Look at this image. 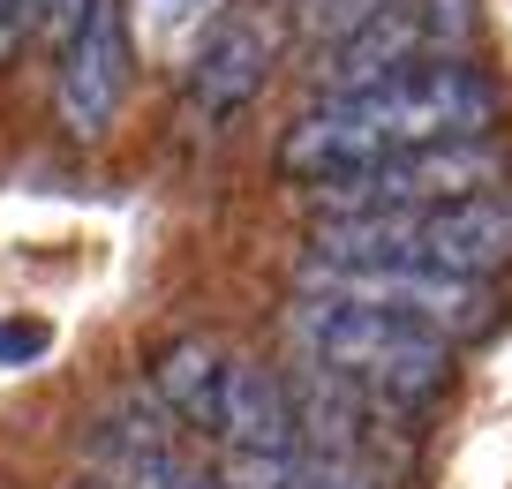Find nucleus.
Segmentation results:
<instances>
[{
	"instance_id": "6e6552de",
	"label": "nucleus",
	"mask_w": 512,
	"mask_h": 489,
	"mask_svg": "<svg viewBox=\"0 0 512 489\" xmlns=\"http://www.w3.org/2000/svg\"><path fill=\"white\" fill-rule=\"evenodd\" d=\"M422 61H445V53H437V38L415 23V8L392 0V8H377L362 31L332 38V46L317 53V83H324V98H347V91L384 83V76H407V68H422Z\"/></svg>"
},
{
	"instance_id": "f03ea898",
	"label": "nucleus",
	"mask_w": 512,
	"mask_h": 489,
	"mask_svg": "<svg viewBox=\"0 0 512 489\" xmlns=\"http://www.w3.org/2000/svg\"><path fill=\"white\" fill-rule=\"evenodd\" d=\"M287 339L302 347V362L332 369V377L362 384V392L392 399V407H422V399H437L452 384V339L422 332V324H407V316L362 309V301L294 294Z\"/></svg>"
},
{
	"instance_id": "20e7f679",
	"label": "nucleus",
	"mask_w": 512,
	"mask_h": 489,
	"mask_svg": "<svg viewBox=\"0 0 512 489\" xmlns=\"http://www.w3.org/2000/svg\"><path fill=\"white\" fill-rule=\"evenodd\" d=\"M302 294H332V301H362V309L407 316L437 339H475L490 332V294L482 279H460V271H430V264H369V256H324L309 249L302 271H294Z\"/></svg>"
},
{
	"instance_id": "f257e3e1",
	"label": "nucleus",
	"mask_w": 512,
	"mask_h": 489,
	"mask_svg": "<svg viewBox=\"0 0 512 489\" xmlns=\"http://www.w3.org/2000/svg\"><path fill=\"white\" fill-rule=\"evenodd\" d=\"M497 121V83L482 68L460 61H422L407 76H384L369 91L324 98L309 121H294V136L279 143V166L309 189L324 181L369 174L400 151H422V143H460V136H490Z\"/></svg>"
},
{
	"instance_id": "9d476101",
	"label": "nucleus",
	"mask_w": 512,
	"mask_h": 489,
	"mask_svg": "<svg viewBox=\"0 0 512 489\" xmlns=\"http://www.w3.org/2000/svg\"><path fill=\"white\" fill-rule=\"evenodd\" d=\"M264 76H272V38L249 31V23H219L211 46L189 61V98L204 121H226L264 91Z\"/></svg>"
},
{
	"instance_id": "a211bd4d",
	"label": "nucleus",
	"mask_w": 512,
	"mask_h": 489,
	"mask_svg": "<svg viewBox=\"0 0 512 489\" xmlns=\"http://www.w3.org/2000/svg\"><path fill=\"white\" fill-rule=\"evenodd\" d=\"M83 16H91V0H46V31H61V38L76 31Z\"/></svg>"
},
{
	"instance_id": "2eb2a0df",
	"label": "nucleus",
	"mask_w": 512,
	"mask_h": 489,
	"mask_svg": "<svg viewBox=\"0 0 512 489\" xmlns=\"http://www.w3.org/2000/svg\"><path fill=\"white\" fill-rule=\"evenodd\" d=\"M377 8H392V0H302V23L332 46V38H347V31H362Z\"/></svg>"
},
{
	"instance_id": "39448f33",
	"label": "nucleus",
	"mask_w": 512,
	"mask_h": 489,
	"mask_svg": "<svg viewBox=\"0 0 512 489\" xmlns=\"http://www.w3.org/2000/svg\"><path fill=\"white\" fill-rule=\"evenodd\" d=\"M512 174V158L497 136H460V143H422L369 166V174L324 181L317 211L324 219H354V211H422V204H460V196H497Z\"/></svg>"
},
{
	"instance_id": "dca6fc26",
	"label": "nucleus",
	"mask_w": 512,
	"mask_h": 489,
	"mask_svg": "<svg viewBox=\"0 0 512 489\" xmlns=\"http://www.w3.org/2000/svg\"><path fill=\"white\" fill-rule=\"evenodd\" d=\"M38 23H46V0H0V61H8Z\"/></svg>"
},
{
	"instance_id": "7ed1b4c3",
	"label": "nucleus",
	"mask_w": 512,
	"mask_h": 489,
	"mask_svg": "<svg viewBox=\"0 0 512 489\" xmlns=\"http://www.w3.org/2000/svg\"><path fill=\"white\" fill-rule=\"evenodd\" d=\"M309 249L490 279V271H512V189L460 196V204H422V211H354V219H317V241H309Z\"/></svg>"
},
{
	"instance_id": "9b49d317",
	"label": "nucleus",
	"mask_w": 512,
	"mask_h": 489,
	"mask_svg": "<svg viewBox=\"0 0 512 489\" xmlns=\"http://www.w3.org/2000/svg\"><path fill=\"white\" fill-rule=\"evenodd\" d=\"M226 392H234V354L211 347V339H181V347L159 362V399L174 407L181 429L219 437L226 429Z\"/></svg>"
},
{
	"instance_id": "0eeeda50",
	"label": "nucleus",
	"mask_w": 512,
	"mask_h": 489,
	"mask_svg": "<svg viewBox=\"0 0 512 489\" xmlns=\"http://www.w3.org/2000/svg\"><path fill=\"white\" fill-rule=\"evenodd\" d=\"M128 68H136L128 16L113 0H91V16L61 38V76H53V106H61L68 136H106L128 98Z\"/></svg>"
},
{
	"instance_id": "1a4fd4ad",
	"label": "nucleus",
	"mask_w": 512,
	"mask_h": 489,
	"mask_svg": "<svg viewBox=\"0 0 512 489\" xmlns=\"http://www.w3.org/2000/svg\"><path fill=\"white\" fill-rule=\"evenodd\" d=\"M226 459H287L302 452V429H294V399L272 369L234 362V392H226V429H219Z\"/></svg>"
},
{
	"instance_id": "4468645a",
	"label": "nucleus",
	"mask_w": 512,
	"mask_h": 489,
	"mask_svg": "<svg viewBox=\"0 0 512 489\" xmlns=\"http://www.w3.org/2000/svg\"><path fill=\"white\" fill-rule=\"evenodd\" d=\"M407 8H415V23L437 38V53H445V61L475 38V0H407Z\"/></svg>"
},
{
	"instance_id": "f8f14e48",
	"label": "nucleus",
	"mask_w": 512,
	"mask_h": 489,
	"mask_svg": "<svg viewBox=\"0 0 512 489\" xmlns=\"http://www.w3.org/2000/svg\"><path fill=\"white\" fill-rule=\"evenodd\" d=\"M226 482L234 489H377V474L287 452V459H226Z\"/></svg>"
},
{
	"instance_id": "f3484780",
	"label": "nucleus",
	"mask_w": 512,
	"mask_h": 489,
	"mask_svg": "<svg viewBox=\"0 0 512 489\" xmlns=\"http://www.w3.org/2000/svg\"><path fill=\"white\" fill-rule=\"evenodd\" d=\"M53 347L46 324H0V362H38Z\"/></svg>"
},
{
	"instance_id": "ddd939ff",
	"label": "nucleus",
	"mask_w": 512,
	"mask_h": 489,
	"mask_svg": "<svg viewBox=\"0 0 512 489\" xmlns=\"http://www.w3.org/2000/svg\"><path fill=\"white\" fill-rule=\"evenodd\" d=\"M211 23H219V0H144L136 31H144V53H159V61H196L211 46Z\"/></svg>"
},
{
	"instance_id": "423d86ee",
	"label": "nucleus",
	"mask_w": 512,
	"mask_h": 489,
	"mask_svg": "<svg viewBox=\"0 0 512 489\" xmlns=\"http://www.w3.org/2000/svg\"><path fill=\"white\" fill-rule=\"evenodd\" d=\"M287 399H294V429H302L309 459L362 467V474H384V467H400V459H407V444L384 429V407H392V399L362 392V384L332 377V369H317V362L294 369Z\"/></svg>"
}]
</instances>
